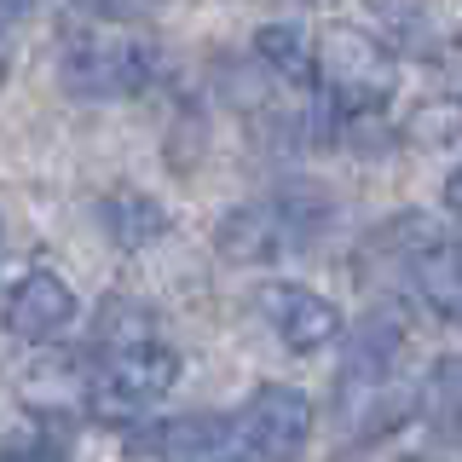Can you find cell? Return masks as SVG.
Listing matches in <instances>:
<instances>
[{"label":"cell","instance_id":"1","mask_svg":"<svg viewBox=\"0 0 462 462\" xmlns=\"http://www.w3.org/2000/svg\"><path fill=\"white\" fill-rule=\"evenodd\" d=\"M58 81L81 98H134L156 81V47L127 29H87L58 58Z\"/></svg>","mask_w":462,"mask_h":462},{"label":"cell","instance_id":"2","mask_svg":"<svg viewBox=\"0 0 462 462\" xmlns=\"http://www.w3.org/2000/svg\"><path fill=\"white\" fill-rule=\"evenodd\" d=\"M318 81L336 116H375L399 87V64L365 29H329L318 41Z\"/></svg>","mask_w":462,"mask_h":462},{"label":"cell","instance_id":"3","mask_svg":"<svg viewBox=\"0 0 462 462\" xmlns=\"http://www.w3.org/2000/svg\"><path fill=\"white\" fill-rule=\"evenodd\" d=\"M173 382H180V353L168 341L144 336V341L110 346L105 365L87 375V399H93L98 416L122 422V416H139L144 404H156Z\"/></svg>","mask_w":462,"mask_h":462},{"label":"cell","instance_id":"4","mask_svg":"<svg viewBox=\"0 0 462 462\" xmlns=\"http://www.w3.org/2000/svg\"><path fill=\"white\" fill-rule=\"evenodd\" d=\"M324 220V214H300L295 208V191L283 202H249V208H231L220 226H214V249H220L231 266H266V260H278L283 249H295V243L312 237V226Z\"/></svg>","mask_w":462,"mask_h":462},{"label":"cell","instance_id":"5","mask_svg":"<svg viewBox=\"0 0 462 462\" xmlns=\"http://www.w3.org/2000/svg\"><path fill=\"white\" fill-rule=\"evenodd\" d=\"M243 439L254 445L260 462H295L312 439V399L283 382L254 387L249 416H243Z\"/></svg>","mask_w":462,"mask_h":462},{"label":"cell","instance_id":"6","mask_svg":"<svg viewBox=\"0 0 462 462\" xmlns=\"http://www.w3.org/2000/svg\"><path fill=\"white\" fill-rule=\"evenodd\" d=\"M260 318L289 353H324L341 336V307L307 283H266L260 289Z\"/></svg>","mask_w":462,"mask_h":462},{"label":"cell","instance_id":"7","mask_svg":"<svg viewBox=\"0 0 462 462\" xmlns=\"http://www.w3.org/2000/svg\"><path fill=\"white\" fill-rule=\"evenodd\" d=\"M76 289H69L58 272H23L6 295V329L18 341H58L69 324H76Z\"/></svg>","mask_w":462,"mask_h":462},{"label":"cell","instance_id":"8","mask_svg":"<svg viewBox=\"0 0 462 462\" xmlns=\"http://www.w3.org/2000/svg\"><path fill=\"white\" fill-rule=\"evenodd\" d=\"M393 353H399V324L393 318H370V324L353 336V346H346V358H341V404L346 411H365L370 399H382Z\"/></svg>","mask_w":462,"mask_h":462},{"label":"cell","instance_id":"9","mask_svg":"<svg viewBox=\"0 0 462 462\" xmlns=\"http://www.w3.org/2000/svg\"><path fill=\"white\" fill-rule=\"evenodd\" d=\"M243 422H231V416H214V411H197V416H173L151 433V457L156 462H214L231 451V439H237Z\"/></svg>","mask_w":462,"mask_h":462},{"label":"cell","instance_id":"10","mask_svg":"<svg viewBox=\"0 0 462 462\" xmlns=\"http://www.w3.org/2000/svg\"><path fill=\"white\" fill-rule=\"evenodd\" d=\"M416 260V295L428 300L439 318H451V324H462V243H428Z\"/></svg>","mask_w":462,"mask_h":462},{"label":"cell","instance_id":"11","mask_svg":"<svg viewBox=\"0 0 462 462\" xmlns=\"http://www.w3.org/2000/svg\"><path fill=\"white\" fill-rule=\"evenodd\" d=\"M98 220H105V231L122 249H144V243H156L168 231V208L156 197H144V191H110V197H98Z\"/></svg>","mask_w":462,"mask_h":462},{"label":"cell","instance_id":"12","mask_svg":"<svg viewBox=\"0 0 462 462\" xmlns=\"http://www.w3.org/2000/svg\"><path fill=\"white\" fill-rule=\"evenodd\" d=\"M254 58L272 69V76L307 87L318 76V41L300 23H260L254 29Z\"/></svg>","mask_w":462,"mask_h":462},{"label":"cell","instance_id":"13","mask_svg":"<svg viewBox=\"0 0 462 462\" xmlns=\"http://www.w3.org/2000/svg\"><path fill=\"white\" fill-rule=\"evenodd\" d=\"M457 134H462V98H433V105L411 116V139H422V144H445Z\"/></svg>","mask_w":462,"mask_h":462},{"label":"cell","instance_id":"14","mask_svg":"<svg viewBox=\"0 0 462 462\" xmlns=\"http://www.w3.org/2000/svg\"><path fill=\"white\" fill-rule=\"evenodd\" d=\"M151 336V324H144V318L134 312V300H110V312L98 318V346H127V341H144Z\"/></svg>","mask_w":462,"mask_h":462},{"label":"cell","instance_id":"15","mask_svg":"<svg viewBox=\"0 0 462 462\" xmlns=\"http://www.w3.org/2000/svg\"><path fill=\"white\" fill-rule=\"evenodd\" d=\"M41 0H0V52H6V41H12V29H18L29 12H35Z\"/></svg>","mask_w":462,"mask_h":462},{"label":"cell","instance_id":"16","mask_svg":"<svg viewBox=\"0 0 462 462\" xmlns=\"http://www.w3.org/2000/svg\"><path fill=\"white\" fill-rule=\"evenodd\" d=\"M445 208H451V214H462V162H457L451 173H445Z\"/></svg>","mask_w":462,"mask_h":462},{"label":"cell","instance_id":"17","mask_svg":"<svg viewBox=\"0 0 462 462\" xmlns=\"http://www.w3.org/2000/svg\"><path fill=\"white\" fill-rule=\"evenodd\" d=\"M81 6H93V12H122L127 0H81Z\"/></svg>","mask_w":462,"mask_h":462},{"label":"cell","instance_id":"18","mask_svg":"<svg viewBox=\"0 0 462 462\" xmlns=\"http://www.w3.org/2000/svg\"><path fill=\"white\" fill-rule=\"evenodd\" d=\"M214 462H249V457H231V451H226V457H214Z\"/></svg>","mask_w":462,"mask_h":462},{"label":"cell","instance_id":"19","mask_svg":"<svg viewBox=\"0 0 462 462\" xmlns=\"http://www.w3.org/2000/svg\"><path fill=\"white\" fill-rule=\"evenodd\" d=\"M0 243H6V220H0Z\"/></svg>","mask_w":462,"mask_h":462},{"label":"cell","instance_id":"20","mask_svg":"<svg viewBox=\"0 0 462 462\" xmlns=\"http://www.w3.org/2000/svg\"><path fill=\"white\" fill-rule=\"evenodd\" d=\"M307 6H329V0H307Z\"/></svg>","mask_w":462,"mask_h":462}]
</instances>
